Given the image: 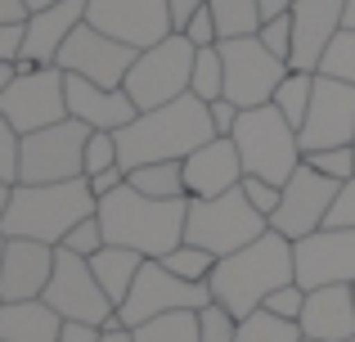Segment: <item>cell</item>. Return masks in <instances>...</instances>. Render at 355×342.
Listing matches in <instances>:
<instances>
[{
    "label": "cell",
    "mask_w": 355,
    "mask_h": 342,
    "mask_svg": "<svg viewBox=\"0 0 355 342\" xmlns=\"http://www.w3.org/2000/svg\"><path fill=\"white\" fill-rule=\"evenodd\" d=\"M320 72H324V77L347 81V86H355V27H342V32H338V41L329 45Z\"/></svg>",
    "instance_id": "obj_33"
},
{
    "label": "cell",
    "mask_w": 355,
    "mask_h": 342,
    "mask_svg": "<svg viewBox=\"0 0 355 342\" xmlns=\"http://www.w3.org/2000/svg\"><path fill=\"white\" fill-rule=\"evenodd\" d=\"M18 167H23V131L0 113V180L18 185Z\"/></svg>",
    "instance_id": "obj_35"
},
{
    "label": "cell",
    "mask_w": 355,
    "mask_h": 342,
    "mask_svg": "<svg viewBox=\"0 0 355 342\" xmlns=\"http://www.w3.org/2000/svg\"><path fill=\"white\" fill-rule=\"evenodd\" d=\"M126 185H135L148 198H189L184 189V162H148V167L126 171Z\"/></svg>",
    "instance_id": "obj_27"
},
{
    "label": "cell",
    "mask_w": 355,
    "mask_h": 342,
    "mask_svg": "<svg viewBox=\"0 0 355 342\" xmlns=\"http://www.w3.org/2000/svg\"><path fill=\"white\" fill-rule=\"evenodd\" d=\"M302 307H306V289L302 284H284V289H275L266 298L261 311H270V316H279V320H302Z\"/></svg>",
    "instance_id": "obj_40"
},
{
    "label": "cell",
    "mask_w": 355,
    "mask_h": 342,
    "mask_svg": "<svg viewBox=\"0 0 355 342\" xmlns=\"http://www.w3.org/2000/svg\"><path fill=\"white\" fill-rule=\"evenodd\" d=\"M27 45V23H5L0 27V63H18Z\"/></svg>",
    "instance_id": "obj_44"
},
{
    "label": "cell",
    "mask_w": 355,
    "mask_h": 342,
    "mask_svg": "<svg viewBox=\"0 0 355 342\" xmlns=\"http://www.w3.org/2000/svg\"><path fill=\"white\" fill-rule=\"evenodd\" d=\"M261 45H266L275 59H293V14H284V18H270V23H261Z\"/></svg>",
    "instance_id": "obj_39"
},
{
    "label": "cell",
    "mask_w": 355,
    "mask_h": 342,
    "mask_svg": "<svg viewBox=\"0 0 355 342\" xmlns=\"http://www.w3.org/2000/svg\"><path fill=\"white\" fill-rule=\"evenodd\" d=\"M193 59H198V45H193L189 36H166L153 50H139V59H135V68L126 72V86L121 90L135 99L139 113L162 108V104H171V99L189 95Z\"/></svg>",
    "instance_id": "obj_7"
},
{
    "label": "cell",
    "mask_w": 355,
    "mask_h": 342,
    "mask_svg": "<svg viewBox=\"0 0 355 342\" xmlns=\"http://www.w3.org/2000/svg\"><path fill=\"white\" fill-rule=\"evenodd\" d=\"M302 162H311V167L324 171L329 180H351V176H355V149H351V144H338V149H315V153H306Z\"/></svg>",
    "instance_id": "obj_34"
},
{
    "label": "cell",
    "mask_w": 355,
    "mask_h": 342,
    "mask_svg": "<svg viewBox=\"0 0 355 342\" xmlns=\"http://www.w3.org/2000/svg\"><path fill=\"white\" fill-rule=\"evenodd\" d=\"M216 262H220V257H211L207 248H193V243H180L175 253H166V257H162L166 271L180 275V280H189V284H207V280H211V271H216Z\"/></svg>",
    "instance_id": "obj_32"
},
{
    "label": "cell",
    "mask_w": 355,
    "mask_h": 342,
    "mask_svg": "<svg viewBox=\"0 0 355 342\" xmlns=\"http://www.w3.org/2000/svg\"><path fill=\"white\" fill-rule=\"evenodd\" d=\"M50 5H59V0H27V9H32V14H36V9H50Z\"/></svg>",
    "instance_id": "obj_54"
},
{
    "label": "cell",
    "mask_w": 355,
    "mask_h": 342,
    "mask_svg": "<svg viewBox=\"0 0 355 342\" xmlns=\"http://www.w3.org/2000/svg\"><path fill=\"white\" fill-rule=\"evenodd\" d=\"M297 140H302V153L351 144L355 140V86L315 72L311 113H306V126L297 131Z\"/></svg>",
    "instance_id": "obj_15"
},
{
    "label": "cell",
    "mask_w": 355,
    "mask_h": 342,
    "mask_svg": "<svg viewBox=\"0 0 355 342\" xmlns=\"http://www.w3.org/2000/svg\"><path fill=\"white\" fill-rule=\"evenodd\" d=\"M243 194H248V203L261 216H275L279 198H284V185H270V180H261V176H243Z\"/></svg>",
    "instance_id": "obj_41"
},
{
    "label": "cell",
    "mask_w": 355,
    "mask_h": 342,
    "mask_svg": "<svg viewBox=\"0 0 355 342\" xmlns=\"http://www.w3.org/2000/svg\"><path fill=\"white\" fill-rule=\"evenodd\" d=\"M90 180V189H95V198H104V194H113V189H121L126 185V167H108V171H99V176H86Z\"/></svg>",
    "instance_id": "obj_46"
},
{
    "label": "cell",
    "mask_w": 355,
    "mask_h": 342,
    "mask_svg": "<svg viewBox=\"0 0 355 342\" xmlns=\"http://www.w3.org/2000/svg\"><path fill=\"white\" fill-rule=\"evenodd\" d=\"M104 342H135V338H130V329L113 325V329H104Z\"/></svg>",
    "instance_id": "obj_51"
},
{
    "label": "cell",
    "mask_w": 355,
    "mask_h": 342,
    "mask_svg": "<svg viewBox=\"0 0 355 342\" xmlns=\"http://www.w3.org/2000/svg\"><path fill=\"white\" fill-rule=\"evenodd\" d=\"M68 117L86 122L90 131H113L117 135L121 126H130L139 117V108L121 86H95V81L68 72Z\"/></svg>",
    "instance_id": "obj_22"
},
{
    "label": "cell",
    "mask_w": 355,
    "mask_h": 342,
    "mask_svg": "<svg viewBox=\"0 0 355 342\" xmlns=\"http://www.w3.org/2000/svg\"><path fill=\"white\" fill-rule=\"evenodd\" d=\"M59 248H68V253H77V257H95L99 248H108L104 225H99V212H95V216H86L77 230H68V239H63Z\"/></svg>",
    "instance_id": "obj_38"
},
{
    "label": "cell",
    "mask_w": 355,
    "mask_h": 342,
    "mask_svg": "<svg viewBox=\"0 0 355 342\" xmlns=\"http://www.w3.org/2000/svg\"><path fill=\"white\" fill-rule=\"evenodd\" d=\"M184 36H189L198 50H207V45H220V27H216V14H211V5H202L198 14H193V23L184 27Z\"/></svg>",
    "instance_id": "obj_43"
},
{
    "label": "cell",
    "mask_w": 355,
    "mask_h": 342,
    "mask_svg": "<svg viewBox=\"0 0 355 342\" xmlns=\"http://www.w3.org/2000/svg\"><path fill=\"white\" fill-rule=\"evenodd\" d=\"M86 23L104 36L130 45V50H153L171 32V0H90Z\"/></svg>",
    "instance_id": "obj_14"
},
{
    "label": "cell",
    "mask_w": 355,
    "mask_h": 342,
    "mask_svg": "<svg viewBox=\"0 0 355 342\" xmlns=\"http://www.w3.org/2000/svg\"><path fill=\"white\" fill-rule=\"evenodd\" d=\"M302 334L320 342H347L355 338V293L351 284H329V289H306L302 307Z\"/></svg>",
    "instance_id": "obj_23"
},
{
    "label": "cell",
    "mask_w": 355,
    "mask_h": 342,
    "mask_svg": "<svg viewBox=\"0 0 355 342\" xmlns=\"http://www.w3.org/2000/svg\"><path fill=\"white\" fill-rule=\"evenodd\" d=\"M59 342H104V329H99V325H72V320H63Z\"/></svg>",
    "instance_id": "obj_48"
},
{
    "label": "cell",
    "mask_w": 355,
    "mask_h": 342,
    "mask_svg": "<svg viewBox=\"0 0 355 342\" xmlns=\"http://www.w3.org/2000/svg\"><path fill=\"white\" fill-rule=\"evenodd\" d=\"M207 302H211L207 284H189L180 275H171L162 262H144L130 298L117 307V320H121V329H135L153 316H166V311H202Z\"/></svg>",
    "instance_id": "obj_12"
},
{
    "label": "cell",
    "mask_w": 355,
    "mask_h": 342,
    "mask_svg": "<svg viewBox=\"0 0 355 342\" xmlns=\"http://www.w3.org/2000/svg\"><path fill=\"white\" fill-rule=\"evenodd\" d=\"M198 329H202V342H234L239 338V320L220 302H207L198 311Z\"/></svg>",
    "instance_id": "obj_36"
},
{
    "label": "cell",
    "mask_w": 355,
    "mask_h": 342,
    "mask_svg": "<svg viewBox=\"0 0 355 342\" xmlns=\"http://www.w3.org/2000/svg\"><path fill=\"white\" fill-rule=\"evenodd\" d=\"M144 262H148V257H139L135 248L108 243V248H99V253L90 257V271H95L99 289L108 293V302H113V307H121V302L130 298V289H135V280H139V271H144Z\"/></svg>",
    "instance_id": "obj_25"
},
{
    "label": "cell",
    "mask_w": 355,
    "mask_h": 342,
    "mask_svg": "<svg viewBox=\"0 0 355 342\" xmlns=\"http://www.w3.org/2000/svg\"><path fill=\"white\" fill-rule=\"evenodd\" d=\"M0 113L23 135L63 122V117H68V72L63 68L14 72V81L0 90Z\"/></svg>",
    "instance_id": "obj_11"
},
{
    "label": "cell",
    "mask_w": 355,
    "mask_h": 342,
    "mask_svg": "<svg viewBox=\"0 0 355 342\" xmlns=\"http://www.w3.org/2000/svg\"><path fill=\"white\" fill-rule=\"evenodd\" d=\"M243 158H239V144L230 135H216L207 140L202 149H193L184 158V189L189 198H220V194L239 189L243 185Z\"/></svg>",
    "instance_id": "obj_21"
},
{
    "label": "cell",
    "mask_w": 355,
    "mask_h": 342,
    "mask_svg": "<svg viewBox=\"0 0 355 342\" xmlns=\"http://www.w3.org/2000/svg\"><path fill=\"white\" fill-rule=\"evenodd\" d=\"M338 185L342 180H329V176L315 171L311 162H302V167L293 171V180L284 185V198H279V212L270 216V230L284 234L288 243H302L306 234L324 230L329 207H333V198H338Z\"/></svg>",
    "instance_id": "obj_13"
},
{
    "label": "cell",
    "mask_w": 355,
    "mask_h": 342,
    "mask_svg": "<svg viewBox=\"0 0 355 342\" xmlns=\"http://www.w3.org/2000/svg\"><path fill=\"white\" fill-rule=\"evenodd\" d=\"M324 230H355V176L338 185V198H333V207H329Z\"/></svg>",
    "instance_id": "obj_42"
},
{
    "label": "cell",
    "mask_w": 355,
    "mask_h": 342,
    "mask_svg": "<svg viewBox=\"0 0 355 342\" xmlns=\"http://www.w3.org/2000/svg\"><path fill=\"white\" fill-rule=\"evenodd\" d=\"M351 149H355V140H351Z\"/></svg>",
    "instance_id": "obj_59"
},
{
    "label": "cell",
    "mask_w": 355,
    "mask_h": 342,
    "mask_svg": "<svg viewBox=\"0 0 355 342\" xmlns=\"http://www.w3.org/2000/svg\"><path fill=\"white\" fill-rule=\"evenodd\" d=\"M45 302L63 320H72V325H99V329L121 325L117 307L108 302V293L99 289L95 271H90V257H77L68 248H59V257H54V275H50V289H45Z\"/></svg>",
    "instance_id": "obj_9"
},
{
    "label": "cell",
    "mask_w": 355,
    "mask_h": 342,
    "mask_svg": "<svg viewBox=\"0 0 355 342\" xmlns=\"http://www.w3.org/2000/svg\"><path fill=\"white\" fill-rule=\"evenodd\" d=\"M293 257L302 289L355 284V230H315L302 243H293Z\"/></svg>",
    "instance_id": "obj_17"
},
{
    "label": "cell",
    "mask_w": 355,
    "mask_h": 342,
    "mask_svg": "<svg viewBox=\"0 0 355 342\" xmlns=\"http://www.w3.org/2000/svg\"><path fill=\"white\" fill-rule=\"evenodd\" d=\"M184 221H189V198H148L135 185H121L99 198L104 239L117 248H135L148 262H162L184 243Z\"/></svg>",
    "instance_id": "obj_3"
},
{
    "label": "cell",
    "mask_w": 355,
    "mask_h": 342,
    "mask_svg": "<svg viewBox=\"0 0 355 342\" xmlns=\"http://www.w3.org/2000/svg\"><path fill=\"white\" fill-rule=\"evenodd\" d=\"M347 342H355V338H347Z\"/></svg>",
    "instance_id": "obj_60"
},
{
    "label": "cell",
    "mask_w": 355,
    "mask_h": 342,
    "mask_svg": "<svg viewBox=\"0 0 355 342\" xmlns=\"http://www.w3.org/2000/svg\"><path fill=\"white\" fill-rule=\"evenodd\" d=\"M86 9L90 0H59L50 9H36L27 18V45H23V59L14 63L18 72H32V68H59V50L68 45V36L86 23Z\"/></svg>",
    "instance_id": "obj_19"
},
{
    "label": "cell",
    "mask_w": 355,
    "mask_h": 342,
    "mask_svg": "<svg viewBox=\"0 0 355 342\" xmlns=\"http://www.w3.org/2000/svg\"><path fill=\"white\" fill-rule=\"evenodd\" d=\"M302 342H320V338H306V334H302Z\"/></svg>",
    "instance_id": "obj_57"
},
{
    "label": "cell",
    "mask_w": 355,
    "mask_h": 342,
    "mask_svg": "<svg viewBox=\"0 0 355 342\" xmlns=\"http://www.w3.org/2000/svg\"><path fill=\"white\" fill-rule=\"evenodd\" d=\"M347 27H355V0H347Z\"/></svg>",
    "instance_id": "obj_55"
},
{
    "label": "cell",
    "mask_w": 355,
    "mask_h": 342,
    "mask_svg": "<svg viewBox=\"0 0 355 342\" xmlns=\"http://www.w3.org/2000/svg\"><path fill=\"white\" fill-rule=\"evenodd\" d=\"M311 95H315V72H288L284 86L275 90V108L297 126V131L306 126V113H311Z\"/></svg>",
    "instance_id": "obj_29"
},
{
    "label": "cell",
    "mask_w": 355,
    "mask_h": 342,
    "mask_svg": "<svg viewBox=\"0 0 355 342\" xmlns=\"http://www.w3.org/2000/svg\"><path fill=\"white\" fill-rule=\"evenodd\" d=\"M27 18H32L27 0H0V27L5 23H27Z\"/></svg>",
    "instance_id": "obj_49"
},
{
    "label": "cell",
    "mask_w": 355,
    "mask_h": 342,
    "mask_svg": "<svg viewBox=\"0 0 355 342\" xmlns=\"http://www.w3.org/2000/svg\"><path fill=\"white\" fill-rule=\"evenodd\" d=\"M14 72H18V68H14V63H0V90H5V86H9V81H14Z\"/></svg>",
    "instance_id": "obj_52"
},
{
    "label": "cell",
    "mask_w": 355,
    "mask_h": 342,
    "mask_svg": "<svg viewBox=\"0 0 355 342\" xmlns=\"http://www.w3.org/2000/svg\"><path fill=\"white\" fill-rule=\"evenodd\" d=\"M59 248L36 243V239H9L5 243V266H0V302H36L45 298L54 275Z\"/></svg>",
    "instance_id": "obj_20"
},
{
    "label": "cell",
    "mask_w": 355,
    "mask_h": 342,
    "mask_svg": "<svg viewBox=\"0 0 355 342\" xmlns=\"http://www.w3.org/2000/svg\"><path fill=\"white\" fill-rule=\"evenodd\" d=\"M9 194H14V185L0 180V216H5V207H9Z\"/></svg>",
    "instance_id": "obj_53"
},
{
    "label": "cell",
    "mask_w": 355,
    "mask_h": 342,
    "mask_svg": "<svg viewBox=\"0 0 355 342\" xmlns=\"http://www.w3.org/2000/svg\"><path fill=\"white\" fill-rule=\"evenodd\" d=\"M230 140L239 144V158L248 176H261L270 185H288L293 171L302 167V140H297V126L279 113L275 104H261V108H243L239 126Z\"/></svg>",
    "instance_id": "obj_5"
},
{
    "label": "cell",
    "mask_w": 355,
    "mask_h": 342,
    "mask_svg": "<svg viewBox=\"0 0 355 342\" xmlns=\"http://www.w3.org/2000/svg\"><path fill=\"white\" fill-rule=\"evenodd\" d=\"M63 316L45 298L0 302V342H59Z\"/></svg>",
    "instance_id": "obj_24"
},
{
    "label": "cell",
    "mask_w": 355,
    "mask_h": 342,
    "mask_svg": "<svg viewBox=\"0 0 355 342\" xmlns=\"http://www.w3.org/2000/svg\"><path fill=\"white\" fill-rule=\"evenodd\" d=\"M207 5H211V14H216L220 41H230V36H257L261 32L257 0H207Z\"/></svg>",
    "instance_id": "obj_30"
},
{
    "label": "cell",
    "mask_w": 355,
    "mask_h": 342,
    "mask_svg": "<svg viewBox=\"0 0 355 342\" xmlns=\"http://www.w3.org/2000/svg\"><path fill=\"white\" fill-rule=\"evenodd\" d=\"M351 293H355V284H351Z\"/></svg>",
    "instance_id": "obj_58"
},
{
    "label": "cell",
    "mask_w": 355,
    "mask_h": 342,
    "mask_svg": "<svg viewBox=\"0 0 355 342\" xmlns=\"http://www.w3.org/2000/svg\"><path fill=\"white\" fill-rule=\"evenodd\" d=\"M121 153H117V135L113 131H90L86 140V176H99L108 167H117Z\"/></svg>",
    "instance_id": "obj_37"
},
{
    "label": "cell",
    "mask_w": 355,
    "mask_h": 342,
    "mask_svg": "<svg viewBox=\"0 0 355 342\" xmlns=\"http://www.w3.org/2000/svg\"><path fill=\"white\" fill-rule=\"evenodd\" d=\"M270 230V216H261L248 203V194L230 189L220 198H189V221H184V243L207 248L211 257H230L239 248L257 243Z\"/></svg>",
    "instance_id": "obj_6"
},
{
    "label": "cell",
    "mask_w": 355,
    "mask_h": 342,
    "mask_svg": "<svg viewBox=\"0 0 355 342\" xmlns=\"http://www.w3.org/2000/svg\"><path fill=\"white\" fill-rule=\"evenodd\" d=\"M220 59H225V99L239 108L275 104V90L293 72L284 59H275L261 45V36H230V41H220Z\"/></svg>",
    "instance_id": "obj_10"
},
{
    "label": "cell",
    "mask_w": 355,
    "mask_h": 342,
    "mask_svg": "<svg viewBox=\"0 0 355 342\" xmlns=\"http://www.w3.org/2000/svg\"><path fill=\"white\" fill-rule=\"evenodd\" d=\"M347 27V0H297L293 5V72H320L329 45Z\"/></svg>",
    "instance_id": "obj_18"
},
{
    "label": "cell",
    "mask_w": 355,
    "mask_h": 342,
    "mask_svg": "<svg viewBox=\"0 0 355 342\" xmlns=\"http://www.w3.org/2000/svg\"><path fill=\"white\" fill-rule=\"evenodd\" d=\"M234 342H302V325L297 320H279L270 311H252L248 320H239Z\"/></svg>",
    "instance_id": "obj_31"
},
{
    "label": "cell",
    "mask_w": 355,
    "mask_h": 342,
    "mask_svg": "<svg viewBox=\"0 0 355 342\" xmlns=\"http://www.w3.org/2000/svg\"><path fill=\"white\" fill-rule=\"evenodd\" d=\"M239 113H243L239 104H230V99H216V104H211V122H216V135H234Z\"/></svg>",
    "instance_id": "obj_45"
},
{
    "label": "cell",
    "mask_w": 355,
    "mask_h": 342,
    "mask_svg": "<svg viewBox=\"0 0 355 342\" xmlns=\"http://www.w3.org/2000/svg\"><path fill=\"white\" fill-rule=\"evenodd\" d=\"M95 212H99V198L86 176L81 180H59V185H14L0 230H5V239H36V243L59 248L68 239V230H77Z\"/></svg>",
    "instance_id": "obj_4"
},
{
    "label": "cell",
    "mask_w": 355,
    "mask_h": 342,
    "mask_svg": "<svg viewBox=\"0 0 355 342\" xmlns=\"http://www.w3.org/2000/svg\"><path fill=\"white\" fill-rule=\"evenodd\" d=\"M86 140L90 126L77 117L45 126V131L23 135V167L18 185H59V180H81L86 176Z\"/></svg>",
    "instance_id": "obj_8"
},
{
    "label": "cell",
    "mask_w": 355,
    "mask_h": 342,
    "mask_svg": "<svg viewBox=\"0 0 355 342\" xmlns=\"http://www.w3.org/2000/svg\"><path fill=\"white\" fill-rule=\"evenodd\" d=\"M293 5H297V0H257V14H261V23H270V18L293 14Z\"/></svg>",
    "instance_id": "obj_50"
},
{
    "label": "cell",
    "mask_w": 355,
    "mask_h": 342,
    "mask_svg": "<svg viewBox=\"0 0 355 342\" xmlns=\"http://www.w3.org/2000/svg\"><path fill=\"white\" fill-rule=\"evenodd\" d=\"M284 284H297L293 243H288L284 234H275V230H266L257 243L220 257L211 280H207V289H211V302H220L234 320H248L252 311H261L266 298L275 289H284Z\"/></svg>",
    "instance_id": "obj_2"
},
{
    "label": "cell",
    "mask_w": 355,
    "mask_h": 342,
    "mask_svg": "<svg viewBox=\"0 0 355 342\" xmlns=\"http://www.w3.org/2000/svg\"><path fill=\"white\" fill-rule=\"evenodd\" d=\"M207 5V0H171V32L175 36H184V27L193 23V14Z\"/></svg>",
    "instance_id": "obj_47"
},
{
    "label": "cell",
    "mask_w": 355,
    "mask_h": 342,
    "mask_svg": "<svg viewBox=\"0 0 355 342\" xmlns=\"http://www.w3.org/2000/svg\"><path fill=\"white\" fill-rule=\"evenodd\" d=\"M189 95H198L202 104H216V99H225V59H220V45L198 50V59H193Z\"/></svg>",
    "instance_id": "obj_28"
},
{
    "label": "cell",
    "mask_w": 355,
    "mask_h": 342,
    "mask_svg": "<svg viewBox=\"0 0 355 342\" xmlns=\"http://www.w3.org/2000/svg\"><path fill=\"white\" fill-rule=\"evenodd\" d=\"M135 59H139V50L104 36L90 23H81L77 32L68 36V45L59 50V68L72 72V77L95 81V86H126V72L135 68Z\"/></svg>",
    "instance_id": "obj_16"
},
{
    "label": "cell",
    "mask_w": 355,
    "mask_h": 342,
    "mask_svg": "<svg viewBox=\"0 0 355 342\" xmlns=\"http://www.w3.org/2000/svg\"><path fill=\"white\" fill-rule=\"evenodd\" d=\"M5 243H9V239H5V230H0V266H5Z\"/></svg>",
    "instance_id": "obj_56"
},
{
    "label": "cell",
    "mask_w": 355,
    "mask_h": 342,
    "mask_svg": "<svg viewBox=\"0 0 355 342\" xmlns=\"http://www.w3.org/2000/svg\"><path fill=\"white\" fill-rule=\"evenodd\" d=\"M207 140H216L211 104H202L198 95H180L162 108L139 113L130 126H121L117 153H121V167L135 171V167H148V162H184Z\"/></svg>",
    "instance_id": "obj_1"
},
{
    "label": "cell",
    "mask_w": 355,
    "mask_h": 342,
    "mask_svg": "<svg viewBox=\"0 0 355 342\" xmlns=\"http://www.w3.org/2000/svg\"><path fill=\"white\" fill-rule=\"evenodd\" d=\"M130 338L135 342H202L198 311H166V316H153V320L130 329Z\"/></svg>",
    "instance_id": "obj_26"
}]
</instances>
